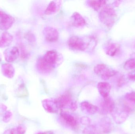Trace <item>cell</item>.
<instances>
[{"mask_svg": "<svg viewBox=\"0 0 135 134\" xmlns=\"http://www.w3.org/2000/svg\"><path fill=\"white\" fill-rule=\"evenodd\" d=\"M120 1H116L115 2H114V6L116 7H118L119 6V5L120 4Z\"/></svg>", "mask_w": 135, "mask_h": 134, "instance_id": "cell-38", "label": "cell"}, {"mask_svg": "<svg viewBox=\"0 0 135 134\" xmlns=\"http://www.w3.org/2000/svg\"><path fill=\"white\" fill-rule=\"evenodd\" d=\"M78 108V104L75 101H73L71 105L70 109L73 111H76V109Z\"/></svg>", "mask_w": 135, "mask_h": 134, "instance_id": "cell-35", "label": "cell"}, {"mask_svg": "<svg viewBox=\"0 0 135 134\" xmlns=\"http://www.w3.org/2000/svg\"><path fill=\"white\" fill-rule=\"evenodd\" d=\"M80 107L83 112L89 115H94L99 111V108L97 106L88 101H83L82 102Z\"/></svg>", "mask_w": 135, "mask_h": 134, "instance_id": "cell-11", "label": "cell"}, {"mask_svg": "<svg viewBox=\"0 0 135 134\" xmlns=\"http://www.w3.org/2000/svg\"><path fill=\"white\" fill-rule=\"evenodd\" d=\"M97 127L101 134L109 133L112 131V128L111 121L107 118L102 119Z\"/></svg>", "mask_w": 135, "mask_h": 134, "instance_id": "cell-14", "label": "cell"}, {"mask_svg": "<svg viewBox=\"0 0 135 134\" xmlns=\"http://www.w3.org/2000/svg\"><path fill=\"white\" fill-rule=\"evenodd\" d=\"M57 5L54 1L50 2L45 11L46 15H50L55 13L57 10Z\"/></svg>", "mask_w": 135, "mask_h": 134, "instance_id": "cell-23", "label": "cell"}, {"mask_svg": "<svg viewBox=\"0 0 135 134\" xmlns=\"http://www.w3.org/2000/svg\"><path fill=\"white\" fill-rule=\"evenodd\" d=\"M106 1L102 0H93L88 1L89 5L95 10H98L106 4Z\"/></svg>", "mask_w": 135, "mask_h": 134, "instance_id": "cell-21", "label": "cell"}, {"mask_svg": "<svg viewBox=\"0 0 135 134\" xmlns=\"http://www.w3.org/2000/svg\"><path fill=\"white\" fill-rule=\"evenodd\" d=\"M126 81L123 76H120L117 80V86L119 87H121L125 84Z\"/></svg>", "mask_w": 135, "mask_h": 134, "instance_id": "cell-31", "label": "cell"}, {"mask_svg": "<svg viewBox=\"0 0 135 134\" xmlns=\"http://www.w3.org/2000/svg\"><path fill=\"white\" fill-rule=\"evenodd\" d=\"M3 134H16V129H8L4 131Z\"/></svg>", "mask_w": 135, "mask_h": 134, "instance_id": "cell-34", "label": "cell"}, {"mask_svg": "<svg viewBox=\"0 0 135 134\" xmlns=\"http://www.w3.org/2000/svg\"><path fill=\"white\" fill-rule=\"evenodd\" d=\"M37 134H54V132L51 131H45L43 132H40Z\"/></svg>", "mask_w": 135, "mask_h": 134, "instance_id": "cell-37", "label": "cell"}, {"mask_svg": "<svg viewBox=\"0 0 135 134\" xmlns=\"http://www.w3.org/2000/svg\"><path fill=\"white\" fill-rule=\"evenodd\" d=\"M128 78L131 81H135V70L133 72H131L128 75Z\"/></svg>", "mask_w": 135, "mask_h": 134, "instance_id": "cell-36", "label": "cell"}, {"mask_svg": "<svg viewBox=\"0 0 135 134\" xmlns=\"http://www.w3.org/2000/svg\"><path fill=\"white\" fill-rule=\"evenodd\" d=\"M1 71L4 76L8 78H13L15 74V69L12 65L9 63H4L2 65Z\"/></svg>", "mask_w": 135, "mask_h": 134, "instance_id": "cell-17", "label": "cell"}, {"mask_svg": "<svg viewBox=\"0 0 135 134\" xmlns=\"http://www.w3.org/2000/svg\"><path fill=\"white\" fill-rule=\"evenodd\" d=\"M115 107V104L114 101L109 97L106 98H104L100 105V108H98L100 113L104 115H106L112 113Z\"/></svg>", "mask_w": 135, "mask_h": 134, "instance_id": "cell-4", "label": "cell"}, {"mask_svg": "<svg viewBox=\"0 0 135 134\" xmlns=\"http://www.w3.org/2000/svg\"><path fill=\"white\" fill-rule=\"evenodd\" d=\"M99 17L102 23L108 27L111 28L115 22L117 14L112 6L105 5L100 12Z\"/></svg>", "mask_w": 135, "mask_h": 134, "instance_id": "cell-2", "label": "cell"}, {"mask_svg": "<svg viewBox=\"0 0 135 134\" xmlns=\"http://www.w3.org/2000/svg\"><path fill=\"white\" fill-rule=\"evenodd\" d=\"M120 45L117 43H111L109 44L106 49V53L111 57L116 56L120 50Z\"/></svg>", "mask_w": 135, "mask_h": 134, "instance_id": "cell-18", "label": "cell"}, {"mask_svg": "<svg viewBox=\"0 0 135 134\" xmlns=\"http://www.w3.org/2000/svg\"><path fill=\"white\" fill-rule=\"evenodd\" d=\"M42 57L48 63L54 67L58 61V53L55 50H50L48 51Z\"/></svg>", "mask_w": 135, "mask_h": 134, "instance_id": "cell-12", "label": "cell"}, {"mask_svg": "<svg viewBox=\"0 0 135 134\" xmlns=\"http://www.w3.org/2000/svg\"><path fill=\"white\" fill-rule=\"evenodd\" d=\"M55 100L59 109L68 108H70L71 105L73 101L71 95L68 93H65Z\"/></svg>", "mask_w": 135, "mask_h": 134, "instance_id": "cell-6", "label": "cell"}, {"mask_svg": "<svg viewBox=\"0 0 135 134\" xmlns=\"http://www.w3.org/2000/svg\"><path fill=\"white\" fill-rule=\"evenodd\" d=\"M108 67V66L105 64H99L95 66L94 71L97 75L101 76V75L104 71Z\"/></svg>", "mask_w": 135, "mask_h": 134, "instance_id": "cell-25", "label": "cell"}, {"mask_svg": "<svg viewBox=\"0 0 135 134\" xmlns=\"http://www.w3.org/2000/svg\"><path fill=\"white\" fill-rule=\"evenodd\" d=\"M13 36L10 33L4 32L0 36V48L8 47L13 41Z\"/></svg>", "mask_w": 135, "mask_h": 134, "instance_id": "cell-16", "label": "cell"}, {"mask_svg": "<svg viewBox=\"0 0 135 134\" xmlns=\"http://www.w3.org/2000/svg\"><path fill=\"white\" fill-rule=\"evenodd\" d=\"M7 111V108L5 105L0 104V115L3 114Z\"/></svg>", "mask_w": 135, "mask_h": 134, "instance_id": "cell-33", "label": "cell"}, {"mask_svg": "<svg viewBox=\"0 0 135 134\" xmlns=\"http://www.w3.org/2000/svg\"><path fill=\"white\" fill-rule=\"evenodd\" d=\"M84 134H101L98 130L97 126L96 125H89L83 130Z\"/></svg>", "mask_w": 135, "mask_h": 134, "instance_id": "cell-24", "label": "cell"}, {"mask_svg": "<svg viewBox=\"0 0 135 134\" xmlns=\"http://www.w3.org/2000/svg\"><path fill=\"white\" fill-rule=\"evenodd\" d=\"M90 120L87 116H83L81 119V122L83 125L89 126L90 124Z\"/></svg>", "mask_w": 135, "mask_h": 134, "instance_id": "cell-32", "label": "cell"}, {"mask_svg": "<svg viewBox=\"0 0 135 134\" xmlns=\"http://www.w3.org/2000/svg\"><path fill=\"white\" fill-rule=\"evenodd\" d=\"M97 88L99 93L103 98L108 97L111 89V85L108 83L105 82L99 83L97 85Z\"/></svg>", "mask_w": 135, "mask_h": 134, "instance_id": "cell-15", "label": "cell"}, {"mask_svg": "<svg viewBox=\"0 0 135 134\" xmlns=\"http://www.w3.org/2000/svg\"><path fill=\"white\" fill-rule=\"evenodd\" d=\"M16 134H25L26 133V128L23 125H20L16 129Z\"/></svg>", "mask_w": 135, "mask_h": 134, "instance_id": "cell-30", "label": "cell"}, {"mask_svg": "<svg viewBox=\"0 0 135 134\" xmlns=\"http://www.w3.org/2000/svg\"><path fill=\"white\" fill-rule=\"evenodd\" d=\"M43 33L46 40L49 42H55L58 39L59 34L54 28L46 26L44 29Z\"/></svg>", "mask_w": 135, "mask_h": 134, "instance_id": "cell-8", "label": "cell"}, {"mask_svg": "<svg viewBox=\"0 0 135 134\" xmlns=\"http://www.w3.org/2000/svg\"><path fill=\"white\" fill-rule=\"evenodd\" d=\"M61 118L65 123L69 126L74 128L78 124L77 120L72 115L66 112L62 111L60 113Z\"/></svg>", "mask_w": 135, "mask_h": 134, "instance_id": "cell-13", "label": "cell"}, {"mask_svg": "<svg viewBox=\"0 0 135 134\" xmlns=\"http://www.w3.org/2000/svg\"><path fill=\"white\" fill-rule=\"evenodd\" d=\"M1 61H2L1 58V56H0V63H1Z\"/></svg>", "mask_w": 135, "mask_h": 134, "instance_id": "cell-39", "label": "cell"}, {"mask_svg": "<svg viewBox=\"0 0 135 134\" xmlns=\"http://www.w3.org/2000/svg\"><path fill=\"white\" fill-rule=\"evenodd\" d=\"M68 46L71 49L79 51H84L85 50V43L82 39L77 36L70 37L68 42Z\"/></svg>", "mask_w": 135, "mask_h": 134, "instance_id": "cell-5", "label": "cell"}, {"mask_svg": "<svg viewBox=\"0 0 135 134\" xmlns=\"http://www.w3.org/2000/svg\"><path fill=\"white\" fill-rule=\"evenodd\" d=\"M73 25L77 27L83 26L86 24L84 18L78 12H75L72 16Z\"/></svg>", "mask_w": 135, "mask_h": 134, "instance_id": "cell-19", "label": "cell"}, {"mask_svg": "<svg viewBox=\"0 0 135 134\" xmlns=\"http://www.w3.org/2000/svg\"><path fill=\"white\" fill-rule=\"evenodd\" d=\"M36 67L38 71L42 74H49L52 72L55 68L54 67L45 61L43 57L37 60Z\"/></svg>", "mask_w": 135, "mask_h": 134, "instance_id": "cell-9", "label": "cell"}, {"mask_svg": "<svg viewBox=\"0 0 135 134\" xmlns=\"http://www.w3.org/2000/svg\"><path fill=\"white\" fill-rule=\"evenodd\" d=\"M117 71L109 68L108 67L107 69L100 76L101 78L104 80H107L111 77L114 76L117 74Z\"/></svg>", "mask_w": 135, "mask_h": 134, "instance_id": "cell-22", "label": "cell"}, {"mask_svg": "<svg viewBox=\"0 0 135 134\" xmlns=\"http://www.w3.org/2000/svg\"><path fill=\"white\" fill-rule=\"evenodd\" d=\"M42 104L44 109L49 113H56L59 109L55 100L44 99L42 101Z\"/></svg>", "mask_w": 135, "mask_h": 134, "instance_id": "cell-10", "label": "cell"}, {"mask_svg": "<svg viewBox=\"0 0 135 134\" xmlns=\"http://www.w3.org/2000/svg\"><path fill=\"white\" fill-rule=\"evenodd\" d=\"M126 70H135V58H132L127 61L124 65Z\"/></svg>", "mask_w": 135, "mask_h": 134, "instance_id": "cell-26", "label": "cell"}, {"mask_svg": "<svg viewBox=\"0 0 135 134\" xmlns=\"http://www.w3.org/2000/svg\"><path fill=\"white\" fill-rule=\"evenodd\" d=\"M15 19L13 17L4 12L0 11V30L6 31L13 25Z\"/></svg>", "mask_w": 135, "mask_h": 134, "instance_id": "cell-3", "label": "cell"}, {"mask_svg": "<svg viewBox=\"0 0 135 134\" xmlns=\"http://www.w3.org/2000/svg\"><path fill=\"white\" fill-rule=\"evenodd\" d=\"M16 95L18 98H25L28 95V91L25 85L21 83L20 85L16 92Z\"/></svg>", "mask_w": 135, "mask_h": 134, "instance_id": "cell-20", "label": "cell"}, {"mask_svg": "<svg viewBox=\"0 0 135 134\" xmlns=\"http://www.w3.org/2000/svg\"><path fill=\"white\" fill-rule=\"evenodd\" d=\"M125 100L132 104H135V91L127 93L124 97Z\"/></svg>", "mask_w": 135, "mask_h": 134, "instance_id": "cell-27", "label": "cell"}, {"mask_svg": "<svg viewBox=\"0 0 135 134\" xmlns=\"http://www.w3.org/2000/svg\"><path fill=\"white\" fill-rule=\"evenodd\" d=\"M19 49L16 46L9 47L4 52L5 60L8 63H12L16 61L20 56Z\"/></svg>", "mask_w": 135, "mask_h": 134, "instance_id": "cell-7", "label": "cell"}, {"mask_svg": "<svg viewBox=\"0 0 135 134\" xmlns=\"http://www.w3.org/2000/svg\"><path fill=\"white\" fill-rule=\"evenodd\" d=\"M25 37L30 43L33 44L35 42L36 39L35 35L31 32H27L25 34Z\"/></svg>", "mask_w": 135, "mask_h": 134, "instance_id": "cell-29", "label": "cell"}, {"mask_svg": "<svg viewBox=\"0 0 135 134\" xmlns=\"http://www.w3.org/2000/svg\"><path fill=\"white\" fill-rule=\"evenodd\" d=\"M133 104L125 100L118 106L115 107L112 112V115L115 122L118 124L124 122L129 116L133 109Z\"/></svg>", "mask_w": 135, "mask_h": 134, "instance_id": "cell-1", "label": "cell"}, {"mask_svg": "<svg viewBox=\"0 0 135 134\" xmlns=\"http://www.w3.org/2000/svg\"><path fill=\"white\" fill-rule=\"evenodd\" d=\"M12 113L11 111H6L3 115L2 121L6 123L9 122L12 119Z\"/></svg>", "mask_w": 135, "mask_h": 134, "instance_id": "cell-28", "label": "cell"}]
</instances>
